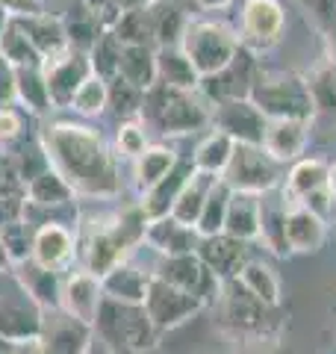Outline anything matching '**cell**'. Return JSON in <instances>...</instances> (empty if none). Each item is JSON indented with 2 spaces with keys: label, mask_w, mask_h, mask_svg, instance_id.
<instances>
[{
  "label": "cell",
  "mask_w": 336,
  "mask_h": 354,
  "mask_svg": "<svg viewBox=\"0 0 336 354\" xmlns=\"http://www.w3.org/2000/svg\"><path fill=\"white\" fill-rule=\"evenodd\" d=\"M41 148L74 195L115 198L121 192L118 160L106 139L86 121H53L41 130Z\"/></svg>",
  "instance_id": "obj_1"
},
{
  "label": "cell",
  "mask_w": 336,
  "mask_h": 354,
  "mask_svg": "<svg viewBox=\"0 0 336 354\" xmlns=\"http://www.w3.org/2000/svg\"><path fill=\"white\" fill-rule=\"evenodd\" d=\"M212 106L200 97V92H183L165 83H156L144 92V106L139 121L160 136H186V133L209 130Z\"/></svg>",
  "instance_id": "obj_2"
},
{
  "label": "cell",
  "mask_w": 336,
  "mask_h": 354,
  "mask_svg": "<svg viewBox=\"0 0 336 354\" xmlns=\"http://www.w3.org/2000/svg\"><path fill=\"white\" fill-rule=\"evenodd\" d=\"M248 101L260 109L268 121L272 118L312 121L319 115L316 106H312V97H310L307 77L295 74V71H283V68H263L260 65Z\"/></svg>",
  "instance_id": "obj_3"
},
{
  "label": "cell",
  "mask_w": 336,
  "mask_h": 354,
  "mask_svg": "<svg viewBox=\"0 0 336 354\" xmlns=\"http://www.w3.org/2000/svg\"><path fill=\"white\" fill-rule=\"evenodd\" d=\"M180 48L189 59H192L195 71L204 77L218 74L224 65H230V59L236 57L239 44V32L224 21H212V18H192L183 32Z\"/></svg>",
  "instance_id": "obj_4"
},
{
  "label": "cell",
  "mask_w": 336,
  "mask_h": 354,
  "mask_svg": "<svg viewBox=\"0 0 336 354\" xmlns=\"http://www.w3.org/2000/svg\"><path fill=\"white\" fill-rule=\"evenodd\" d=\"M221 319L233 334H236L242 342L248 339H274L280 325L274 322V310L265 307L263 301L245 290L239 281H224L221 283Z\"/></svg>",
  "instance_id": "obj_5"
},
{
  "label": "cell",
  "mask_w": 336,
  "mask_h": 354,
  "mask_svg": "<svg viewBox=\"0 0 336 354\" xmlns=\"http://www.w3.org/2000/svg\"><path fill=\"white\" fill-rule=\"evenodd\" d=\"M286 165H280L263 151V145H236L227 169L221 174V183L230 186V192L265 195L283 186Z\"/></svg>",
  "instance_id": "obj_6"
},
{
  "label": "cell",
  "mask_w": 336,
  "mask_h": 354,
  "mask_svg": "<svg viewBox=\"0 0 336 354\" xmlns=\"http://www.w3.org/2000/svg\"><path fill=\"white\" fill-rule=\"evenodd\" d=\"M239 44L251 53H265L280 44L286 32V12L280 0H245L239 12Z\"/></svg>",
  "instance_id": "obj_7"
},
{
  "label": "cell",
  "mask_w": 336,
  "mask_h": 354,
  "mask_svg": "<svg viewBox=\"0 0 336 354\" xmlns=\"http://www.w3.org/2000/svg\"><path fill=\"white\" fill-rule=\"evenodd\" d=\"M256 68H260V59H256V53L239 48L236 57L230 59V65H224L218 74L204 77V80H200L198 92H200V97H204L209 106L224 104V101H242V97L251 95Z\"/></svg>",
  "instance_id": "obj_8"
},
{
  "label": "cell",
  "mask_w": 336,
  "mask_h": 354,
  "mask_svg": "<svg viewBox=\"0 0 336 354\" xmlns=\"http://www.w3.org/2000/svg\"><path fill=\"white\" fill-rule=\"evenodd\" d=\"M144 313L148 319L156 325V330H168V328H177L189 322L204 301H198L195 295H189L183 290H177V286L165 283L162 278H156L151 272V281H148V292H144Z\"/></svg>",
  "instance_id": "obj_9"
},
{
  "label": "cell",
  "mask_w": 336,
  "mask_h": 354,
  "mask_svg": "<svg viewBox=\"0 0 336 354\" xmlns=\"http://www.w3.org/2000/svg\"><path fill=\"white\" fill-rule=\"evenodd\" d=\"M156 278H162L165 283L177 286L189 295H195L198 301H218L221 295V281L212 274L204 263H200L198 254H183V257H162L160 269L153 272Z\"/></svg>",
  "instance_id": "obj_10"
},
{
  "label": "cell",
  "mask_w": 336,
  "mask_h": 354,
  "mask_svg": "<svg viewBox=\"0 0 336 354\" xmlns=\"http://www.w3.org/2000/svg\"><path fill=\"white\" fill-rule=\"evenodd\" d=\"M209 127L227 133L236 145H263L268 118L248 101V97H242V101H224V104L212 106Z\"/></svg>",
  "instance_id": "obj_11"
},
{
  "label": "cell",
  "mask_w": 336,
  "mask_h": 354,
  "mask_svg": "<svg viewBox=\"0 0 336 354\" xmlns=\"http://www.w3.org/2000/svg\"><path fill=\"white\" fill-rule=\"evenodd\" d=\"M88 74H92V62H88V53L83 50H68L65 57L44 65V83H48L50 106L71 109L77 88L86 83Z\"/></svg>",
  "instance_id": "obj_12"
},
{
  "label": "cell",
  "mask_w": 336,
  "mask_h": 354,
  "mask_svg": "<svg viewBox=\"0 0 336 354\" xmlns=\"http://www.w3.org/2000/svg\"><path fill=\"white\" fill-rule=\"evenodd\" d=\"M198 257H200V263H204L221 283L224 281H239L242 269L251 263V257H248V242H239V239H233L227 234L200 239Z\"/></svg>",
  "instance_id": "obj_13"
},
{
  "label": "cell",
  "mask_w": 336,
  "mask_h": 354,
  "mask_svg": "<svg viewBox=\"0 0 336 354\" xmlns=\"http://www.w3.org/2000/svg\"><path fill=\"white\" fill-rule=\"evenodd\" d=\"M310 127L312 121L301 118H272L263 136V151L280 165L298 162L304 157V151L310 145Z\"/></svg>",
  "instance_id": "obj_14"
},
{
  "label": "cell",
  "mask_w": 336,
  "mask_h": 354,
  "mask_svg": "<svg viewBox=\"0 0 336 354\" xmlns=\"http://www.w3.org/2000/svg\"><path fill=\"white\" fill-rule=\"evenodd\" d=\"M62 304L80 325H92L104 307V283L92 272H74L62 286Z\"/></svg>",
  "instance_id": "obj_15"
},
{
  "label": "cell",
  "mask_w": 336,
  "mask_h": 354,
  "mask_svg": "<svg viewBox=\"0 0 336 354\" xmlns=\"http://www.w3.org/2000/svg\"><path fill=\"white\" fill-rule=\"evenodd\" d=\"M112 304V328H115L118 339L124 342L130 351H151L156 346V325L148 319L142 304H118V301H109Z\"/></svg>",
  "instance_id": "obj_16"
},
{
  "label": "cell",
  "mask_w": 336,
  "mask_h": 354,
  "mask_svg": "<svg viewBox=\"0 0 336 354\" xmlns=\"http://www.w3.org/2000/svg\"><path fill=\"white\" fill-rule=\"evenodd\" d=\"M24 36L30 39V44L36 48V53L41 57V62L48 65L53 59L65 57L71 50L68 36H65V27H62V18L53 15V12H44L39 18H30V21H18Z\"/></svg>",
  "instance_id": "obj_17"
},
{
  "label": "cell",
  "mask_w": 336,
  "mask_h": 354,
  "mask_svg": "<svg viewBox=\"0 0 336 354\" xmlns=\"http://www.w3.org/2000/svg\"><path fill=\"white\" fill-rule=\"evenodd\" d=\"M324 186H328V162L321 157H301L298 162H292V169L286 171L280 195H283L286 207H295L304 201V198H310L312 192L324 189Z\"/></svg>",
  "instance_id": "obj_18"
},
{
  "label": "cell",
  "mask_w": 336,
  "mask_h": 354,
  "mask_svg": "<svg viewBox=\"0 0 336 354\" xmlns=\"http://www.w3.org/2000/svg\"><path fill=\"white\" fill-rule=\"evenodd\" d=\"M328 239V221H321L307 207H286V242L289 254H316Z\"/></svg>",
  "instance_id": "obj_19"
},
{
  "label": "cell",
  "mask_w": 336,
  "mask_h": 354,
  "mask_svg": "<svg viewBox=\"0 0 336 354\" xmlns=\"http://www.w3.org/2000/svg\"><path fill=\"white\" fill-rule=\"evenodd\" d=\"M144 242L151 248H156L162 257H183V254H198L200 236L195 227L177 225L174 218H156L148 225V234H144Z\"/></svg>",
  "instance_id": "obj_20"
},
{
  "label": "cell",
  "mask_w": 336,
  "mask_h": 354,
  "mask_svg": "<svg viewBox=\"0 0 336 354\" xmlns=\"http://www.w3.org/2000/svg\"><path fill=\"white\" fill-rule=\"evenodd\" d=\"M71 254H74V236L59 221H48L32 236V263H39L41 269H50V272L62 269L71 260Z\"/></svg>",
  "instance_id": "obj_21"
},
{
  "label": "cell",
  "mask_w": 336,
  "mask_h": 354,
  "mask_svg": "<svg viewBox=\"0 0 336 354\" xmlns=\"http://www.w3.org/2000/svg\"><path fill=\"white\" fill-rule=\"evenodd\" d=\"M177 162H180V157H177V151L171 145H162V142L148 145L144 153H139V157L133 160V186H136V192L139 195L151 192L162 177L171 174Z\"/></svg>",
  "instance_id": "obj_22"
},
{
  "label": "cell",
  "mask_w": 336,
  "mask_h": 354,
  "mask_svg": "<svg viewBox=\"0 0 336 354\" xmlns=\"http://www.w3.org/2000/svg\"><path fill=\"white\" fill-rule=\"evenodd\" d=\"M263 245L277 254V257H286L289 254V242H286V201L280 189L260 195V239Z\"/></svg>",
  "instance_id": "obj_23"
},
{
  "label": "cell",
  "mask_w": 336,
  "mask_h": 354,
  "mask_svg": "<svg viewBox=\"0 0 336 354\" xmlns=\"http://www.w3.org/2000/svg\"><path fill=\"white\" fill-rule=\"evenodd\" d=\"M192 174H195L192 160H189V162H183V160L177 162L174 169H171V174L162 177V180L156 183L151 192H144V195H142L139 207L144 209V216H148L151 221L165 218L168 213H171V207H174V201H177V195H180V189L186 186V180H189Z\"/></svg>",
  "instance_id": "obj_24"
},
{
  "label": "cell",
  "mask_w": 336,
  "mask_h": 354,
  "mask_svg": "<svg viewBox=\"0 0 336 354\" xmlns=\"http://www.w3.org/2000/svg\"><path fill=\"white\" fill-rule=\"evenodd\" d=\"M224 234L239 242L260 239V195L233 192L227 204V218H224Z\"/></svg>",
  "instance_id": "obj_25"
},
{
  "label": "cell",
  "mask_w": 336,
  "mask_h": 354,
  "mask_svg": "<svg viewBox=\"0 0 336 354\" xmlns=\"http://www.w3.org/2000/svg\"><path fill=\"white\" fill-rule=\"evenodd\" d=\"M156 83H165L183 92H198L200 74L195 71L192 59L183 53V48H156Z\"/></svg>",
  "instance_id": "obj_26"
},
{
  "label": "cell",
  "mask_w": 336,
  "mask_h": 354,
  "mask_svg": "<svg viewBox=\"0 0 336 354\" xmlns=\"http://www.w3.org/2000/svg\"><path fill=\"white\" fill-rule=\"evenodd\" d=\"M59 18H62V27H65V36H68L71 50L88 53L95 48V41L106 32L97 12H92L86 3H80V0H74L71 6H65V12Z\"/></svg>",
  "instance_id": "obj_27"
},
{
  "label": "cell",
  "mask_w": 336,
  "mask_h": 354,
  "mask_svg": "<svg viewBox=\"0 0 336 354\" xmlns=\"http://www.w3.org/2000/svg\"><path fill=\"white\" fill-rule=\"evenodd\" d=\"M148 281H151V274L136 269V266H130V263L115 266L109 274L100 278L104 292L109 295V301H118V304H144Z\"/></svg>",
  "instance_id": "obj_28"
},
{
  "label": "cell",
  "mask_w": 336,
  "mask_h": 354,
  "mask_svg": "<svg viewBox=\"0 0 336 354\" xmlns=\"http://www.w3.org/2000/svg\"><path fill=\"white\" fill-rule=\"evenodd\" d=\"M218 177H209V174H200L195 171L192 177L186 180V186L180 189V195H177V201L171 207V213H168V218H174L177 225H186V227H195L200 213H204V204H207V195L209 189L216 186Z\"/></svg>",
  "instance_id": "obj_29"
},
{
  "label": "cell",
  "mask_w": 336,
  "mask_h": 354,
  "mask_svg": "<svg viewBox=\"0 0 336 354\" xmlns=\"http://www.w3.org/2000/svg\"><path fill=\"white\" fill-rule=\"evenodd\" d=\"M233 148H236V142H233L227 133L209 127V133L198 142V148L192 153V169L200 174H209V177H221L233 157Z\"/></svg>",
  "instance_id": "obj_30"
},
{
  "label": "cell",
  "mask_w": 336,
  "mask_h": 354,
  "mask_svg": "<svg viewBox=\"0 0 336 354\" xmlns=\"http://www.w3.org/2000/svg\"><path fill=\"white\" fill-rule=\"evenodd\" d=\"M118 77H124L130 86L148 92L156 86V48H144V44H124L121 48V65Z\"/></svg>",
  "instance_id": "obj_31"
},
{
  "label": "cell",
  "mask_w": 336,
  "mask_h": 354,
  "mask_svg": "<svg viewBox=\"0 0 336 354\" xmlns=\"http://www.w3.org/2000/svg\"><path fill=\"white\" fill-rule=\"evenodd\" d=\"M151 21H153V48H177L183 41V32L192 15L183 6L151 3Z\"/></svg>",
  "instance_id": "obj_32"
},
{
  "label": "cell",
  "mask_w": 336,
  "mask_h": 354,
  "mask_svg": "<svg viewBox=\"0 0 336 354\" xmlns=\"http://www.w3.org/2000/svg\"><path fill=\"white\" fill-rule=\"evenodd\" d=\"M27 198L32 207H41V209H48V207H65V204H71L74 201V189L68 186V180L53 169V165H48L41 174H36L32 180L27 183Z\"/></svg>",
  "instance_id": "obj_33"
},
{
  "label": "cell",
  "mask_w": 336,
  "mask_h": 354,
  "mask_svg": "<svg viewBox=\"0 0 336 354\" xmlns=\"http://www.w3.org/2000/svg\"><path fill=\"white\" fill-rule=\"evenodd\" d=\"M239 283L256 298V301H263L265 307H272V310H277L280 301H283V286H280L277 272H274L268 263L251 260V263L242 269Z\"/></svg>",
  "instance_id": "obj_34"
},
{
  "label": "cell",
  "mask_w": 336,
  "mask_h": 354,
  "mask_svg": "<svg viewBox=\"0 0 336 354\" xmlns=\"http://www.w3.org/2000/svg\"><path fill=\"white\" fill-rule=\"evenodd\" d=\"M15 95L18 104L32 115H48L50 113V95L44 83V68H18L15 71Z\"/></svg>",
  "instance_id": "obj_35"
},
{
  "label": "cell",
  "mask_w": 336,
  "mask_h": 354,
  "mask_svg": "<svg viewBox=\"0 0 336 354\" xmlns=\"http://www.w3.org/2000/svg\"><path fill=\"white\" fill-rule=\"evenodd\" d=\"M0 57H3L12 68H44L41 57L36 53V48L30 44V39L24 36V30H21L18 21H9V27L3 32V39H0Z\"/></svg>",
  "instance_id": "obj_36"
},
{
  "label": "cell",
  "mask_w": 336,
  "mask_h": 354,
  "mask_svg": "<svg viewBox=\"0 0 336 354\" xmlns=\"http://www.w3.org/2000/svg\"><path fill=\"white\" fill-rule=\"evenodd\" d=\"M230 186H224L221 183V177L216 180V186L209 189L207 195V204H204V213H200L198 218V236L200 239H207V236H218L224 234V218H227V204H230Z\"/></svg>",
  "instance_id": "obj_37"
},
{
  "label": "cell",
  "mask_w": 336,
  "mask_h": 354,
  "mask_svg": "<svg viewBox=\"0 0 336 354\" xmlns=\"http://www.w3.org/2000/svg\"><path fill=\"white\" fill-rule=\"evenodd\" d=\"M121 44H144L153 48V21H151V6L148 9H133V12H121L118 24L109 30Z\"/></svg>",
  "instance_id": "obj_38"
},
{
  "label": "cell",
  "mask_w": 336,
  "mask_h": 354,
  "mask_svg": "<svg viewBox=\"0 0 336 354\" xmlns=\"http://www.w3.org/2000/svg\"><path fill=\"white\" fill-rule=\"evenodd\" d=\"M71 109L80 118H100L109 109V86L100 80V77L95 74H88L86 77V83L77 88V95H74V104Z\"/></svg>",
  "instance_id": "obj_39"
},
{
  "label": "cell",
  "mask_w": 336,
  "mask_h": 354,
  "mask_svg": "<svg viewBox=\"0 0 336 354\" xmlns=\"http://www.w3.org/2000/svg\"><path fill=\"white\" fill-rule=\"evenodd\" d=\"M121 44L112 32H104L97 41H95V48L88 50V62H92V74L100 77L104 83L109 80H115L118 77V65H121Z\"/></svg>",
  "instance_id": "obj_40"
},
{
  "label": "cell",
  "mask_w": 336,
  "mask_h": 354,
  "mask_svg": "<svg viewBox=\"0 0 336 354\" xmlns=\"http://www.w3.org/2000/svg\"><path fill=\"white\" fill-rule=\"evenodd\" d=\"M109 109L118 115V121H130V118H139L142 115V106H144V92L136 86H130L124 77H115L109 80Z\"/></svg>",
  "instance_id": "obj_41"
},
{
  "label": "cell",
  "mask_w": 336,
  "mask_h": 354,
  "mask_svg": "<svg viewBox=\"0 0 336 354\" xmlns=\"http://www.w3.org/2000/svg\"><path fill=\"white\" fill-rule=\"evenodd\" d=\"M307 86H310V97L316 113H333L336 109V71L333 65L321 62L307 74Z\"/></svg>",
  "instance_id": "obj_42"
},
{
  "label": "cell",
  "mask_w": 336,
  "mask_h": 354,
  "mask_svg": "<svg viewBox=\"0 0 336 354\" xmlns=\"http://www.w3.org/2000/svg\"><path fill=\"white\" fill-rule=\"evenodd\" d=\"M148 127L142 124L139 118H130V121H118V130H115V148H118V157L124 160H136L139 153H144L148 148Z\"/></svg>",
  "instance_id": "obj_43"
},
{
  "label": "cell",
  "mask_w": 336,
  "mask_h": 354,
  "mask_svg": "<svg viewBox=\"0 0 336 354\" xmlns=\"http://www.w3.org/2000/svg\"><path fill=\"white\" fill-rule=\"evenodd\" d=\"M0 334L9 337V339H27V337L36 334V322H32L24 310L0 304Z\"/></svg>",
  "instance_id": "obj_44"
},
{
  "label": "cell",
  "mask_w": 336,
  "mask_h": 354,
  "mask_svg": "<svg viewBox=\"0 0 336 354\" xmlns=\"http://www.w3.org/2000/svg\"><path fill=\"white\" fill-rule=\"evenodd\" d=\"M298 6L321 36L336 27V0H298Z\"/></svg>",
  "instance_id": "obj_45"
},
{
  "label": "cell",
  "mask_w": 336,
  "mask_h": 354,
  "mask_svg": "<svg viewBox=\"0 0 336 354\" xmlns=\"http://www.w3.org/2000/svg\"><path fill=\"white\" fill-rule=\"evenodd\" d=\"M0 6H3L9 21H30V18L50 12L48 0H0Z\"/></svg>",
  "instance_id": "obj_46"
},
{
  "label": "cell",
  "mask_w": 336,
  "mask_h": 354,
  "mask_svg": "<svg viewBox=\"0 0 336 354\" xmlns=\"http://www.w3.org/2000/svg\"><path fill=\"white\" fill-rule=\"evenodd\" d=\"M24 283L30 286V292L36 298H44V301H48L50 292H53V272L41 269L39 263H30L27 272H24Z\"/></svg>",
  "instance_id": "obj_47"
},
{
  "label": "cell",
  "mask_w": 336,
  "mask_h": 354,
  "mask_svg": "<svg viewBox=\"0 0 336 354\" xmlns=\"http://www.w3.org/2000/svg\"><path fill=\"white\" fill-rule=\"evenodd\" d=\"M18 104L15 95V68L0 57V109H9Z\"/></svg>",
  "instance_id": "obj_48"
},
{
  "label": "cell",
  "mask_w": 336,
  "mask_h": 354,
  "mask_svg": "<svg viewBox=\"0 0 336 354\" xmlns=\"http://www.w3.org/2000/svg\"><path fill=\"white\" fill-rule=\"evenodd\" d=\"M236 354H295L289 346H283L277 337L274 339H248L242 342Z\"/></svg>",
  "instance_id": "obj_49"
},
{
  "label": "cell",
  "mask_w": 336,
  "mask_h": 354,
  "mask_svg": "<svg viewBox=\"0 0 336 354\" xmlns=\"http://www.w3.org/2000/svg\"><path fill=\"white\" fill-rule=\"evenodd\" d=\"M321 39H324V62L333 65V68H336V27L324 32Z\"/></svg>",
  "instance_id": "obj_50"
},
{
  "label": "cell",
  "mask_w": 336,
  "mask_h": 354,
  "mask_svg": "<svg viewBox=\"0 0 336 354\" xmlns=\"http://www.w3.org/2000/svg\"><path fill=\"white\" fill-rule=\"evenodd\" d=\"M192 3L200 9V12H221V9H227L233 0H192Z\"/></svg>",
  "instance_id": "obj_51"
},
{
  "label": "cell",
  "mask_w": 336,
  "mask_h": 354,
  "mask_svg": "<svg viewBox=\"0 0 336 354\" xmlns=\"http://www.w3.org/2000/svg\"><path fill=\"white\" fill-rule=\"evenodd\" d=\"M112 3H115L121 12H133V9H148L153 0H112Z\"/></svg>",
  "instance_id": "obj_52"
},
{
  "label": "cell",
  "mask_w": 336,
  "mask_h": 354,
  "mask_svg": "<svg viewBox=\"0 0 336 354\" xmlns=\"http://www.w3.org/2000/svg\"><path fill=\"white\" fill-rule=\"evenodd\" d=\"M328 189L333 195V201H336V162L328 165Z\"/></svg>",
  "instance_id": "obj_53"
},
{
  "label": "cell",
  "mask_w": 336,
  "mask_h": 354,
  "mask_svg": "<svg viewBox=\"0 0 336 354\" xmlns=\"http://www.w3.org/2000/svg\"><path fill=\"white\" fill-rule=\"evenodd\" d=\"M80 3H86L88 9H92V12H100V9H106L112 0H80Z\"/></svg>",
  "instance_id": "obj_54"
},
{
  "label": "cell",
  "mask_w": 336,
  "mask_h": 354,
  "mask_svg": "<svg viewBox=\"0 0 336 354\" xmlns=\"http://www.w3.org/2000/svg\"><path fill=\"white\" fill-rule=\"evenodd\" d=\"M6 27H9V15L3 12V6H0V39H3V32H6Z\"/></svg>",
  "instance_id": "obj_55"
},
{
  "label": "cell",
  "mask_w": 336,
  "mask_h": 354,
  "mask_svg": "<svg viewBox=\"0 0 336 354\" xmlns=\"http://www.w3.org/2000/svg\"><path fill=\"white\" fill-rule=\"evenodd\" d=\"M153 3H171V6H189V3H192V0H153Z\"/></svg>",
  "instance_id": "obj_56"
},
{
  "label": "cell",
  "mask_w": 336,
  "mask_h": 354,
  "mask_svg": "<svg viewBox=\"0 0 336 354\" xmlns=\"http://www.w3.org/2000/svg\"><path fill=\"white\" fill-rule=\"evenodd\" d=\"M333 71H336V68H333Z\"/></svg>",
  "instance_id": "obj_57"
}]
</instances>
